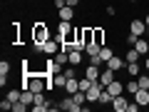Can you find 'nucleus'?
Listing matches in <instances>:
<instances>
[{"instance_id": "1", "label": "nucleus", "mask_w": 149, "mask_h": 112, "mask_svg": "<svg viewBox=\"0 0 149 112\" xmlns=\"http://www.w3.org/2000/svg\"><path fill=\"white\" fill-rule=\"evenodd\" d=\"M35 50L47 52V55H57V52H60V40H45V43L35 45Z\"/></svg>"}, {"instance_id": "2", "label": "nucleus", "mask_w": 149, "mask_h": 112, "mask_svg": "<svg viewBox=\"0 0 149 112\" xmlns=\"http://www.w3.org/2000/svg\"><path fill=\"white\" fill-rule=\"evenodd\" d=\"M57 110H62V112H82V105H77L74 97L70 95V97H65V100L57 105Z\"/></svg>"}, {"instance_id": "3", "label": "nucleus", "mask_w": 149, "mask_h": 112, "mask_svg": "<svg viewBox=\"0 0 149 112\" xmlns=\"http://www.w3.org/2000/svg\"><path fill=\"white\" fill-rule=\"evenodd\" d=\"M32 40H35V45H40V43H45V40H50V30H47L45 25H40V22H37L35 30H32Z\"/></svg>"}, {"instance_id": "4", "label": "nucleus", "mask_w": 149, "mask_h": 112, "mask_svg": "<svg viewBox=\"0 0 149 112\" xmlns=\"http://www.w3.org/2000/svg\"><path fill=\"white\" fill-rule=\"evenodd\" d=\"M129 32H134V35H139V37H142L144 32H147V22H144V20H139V18H137V20H132V22H129Z\"/></svg>"}, {"instance_id": "5", "label": "nucleus", "mask_w": 149, "mask_h": 112, "mask_svg": "<svg viewBox=\"0 0 149 112\" xmlns=\"http://www.w3.org/2000/svg\"><path fill=\"white\" fill-rule=\"evenodd\" d=\"M107 90L112 92V97H117V95H124V90H127V87H124V82H119V80H112L109 85H107Z\"/></svg>"}, {"instance_id": "6", "label": "nucleus", "mask_w": 149, "mask_h": 112, "mask_svg": "<svg viewBox=\"0 0 149 112\" xmlns=\"http://www.w3.org/2000/svg\"><path fill=\"white\" fill-rule=\"evenodd\" d=\"M112 80H117V77H114V70H112V67H104V70L100 72V82H102V87H107Z\"/></svg>"}, {"instance_id": "7", "label": "nucleus", "mask_w": 149, "mask_h": 112, "mask_svg": "<svg viewBox=\"0 0 149 112\" xmlns=\"http://www.w3.org/2000/svg\"><path fill=\"white\" fill-rule=\"evenodd\" d=\"M127 105H129V102H127V97H124V95H117L114 100H112V107H114L117 112H127Z\"/></svg>"}, {"instance_id": "8", "label": "nucleus", "mask_w": 149, "mask_h": 112, "mask_svg": "<svg viewBox=\"0 0 149 112\" xmlns=\"http://www.w3.org/2000/svg\"><path fill=\"white\" fill-rule=\"evenodd\" d=\"M132 48H137V52H139V55H149V43L144 40V35H142V37H137V43H134Z\"/></svg>"}, {"instance_id": "9", "label": "nucleus", "mask_w": 149, "mask_h": 112, "mask_svg": "<svg viewBox=\"0 0 149 112\" xmlns=\"http://www.w3.org/2000/svg\"><path fill=\"white\" fill-rule=\"evenodd\" d=\"M77 90H80V80H77V77H67V85H65V92H67V95H74Z\"/></svg>"}, {"instance_id": "10", "label": "nucleus", "mask_w": 149, "mask_h": 112, "mask_svg": "<svg viewBox=\"0 0 149 112\" xmlns=\"http://www.w3.org/2000/svg\"><path fill=\"white\" fill-rule=\"evenodd\" d=\"M67 60H70V65H82V50H70L67 52Z\"/></svg>"}, {"instance_id": "11", "label": "nucleus", "mask_w": 149, "mask_h": 112, "mask_svg": "<svg viewBox=\"0 0 149 112\" xmlns=\"http://www.w3.org/2000/svg\"><path fill=\"white\" fill-rule=\"evenodd\" d=\"M107 67H112L114 72H119V70H124V60L119 57V55H114V57H112L109 62H107Z\"/></svg>"}, {"instance_id": "12", "label": "nucleus", "mask_w": 149, "mask_h": 112, "mask_svg": "<svg viewBox=\"0 0 149 112\" xmlns=\"http://www.w3.org/2000/svg\"><path fill=\"white\" fill-rule=\"evenodd\" d=\"M57 15H60V20H72V18H74V8L65 5V8H60V10H57Z\"/></svg>"}, {"instance_id": "13", "label": "nucleus", "mask_w": 149, "mask_h": 112, "mask_svg": "<svg viewBox=\"0 0 149 112\" xmlns=\"http://www.w3.org/2000/svg\"><path fill=\"white\" fill-rule=\"evenodd\" d=\"M134 100H137L142 107H144V105H149V90H142V87H139L137 95H134Z\"/></svg>"}, {"instance_id": "14", "label": "nucleus", "mask_w": 149, "mask_h": 112, "mask_svg": "<svg viewBox=\"0 0 149 112\" xmlns=\"http://www.w3.org/2000/svg\"><path fill=\"white\" fill-rule=\"evenodd\" d=\"M92 43L104 45V30H102V27H92Z\"/></svg>"}, {"instance_id": "15", "label": "nucleus", "mask_w": 149, "mask_h": 112, "mask_svg": "<svg viewBox=\"0 0 149 112\" xmlns=\"http://www.w3.org/2000/svg\"><path fill=\"white\" fill-rule=\"evenodd\" d=\"M100 72H102V67H97V65H87V70H85V75L90 80H100Z\"/></svg>"}, {"instance_id": "16", "label": "nucleus", "mask_w": 149, "mask_h": 112, "mask_svg": "<svg viewBox=\"0 0 149 112\" xmlns=\"http://www.w3.org/2000/svg\"><path fill=\"white\" fill-rule=\"evenodd\" d=\"M65 85H67V75H65V72L52 75V87H65Z\"/></svg>"}, {"instance_id": "17", "label": "nucleus", "mask_w": 149, "mask_h": 112, "mask_svg": "<svg viewBox=\"0 0 149 112\" xmlns=\"http://www.w3.org/2000/svg\"><path fill=\"white\" fill-rule=\"evenodd\" d=\"M100 57L104 60V65L109 62L112 57H114V52H112V48H109V45H102V50H100Z\"/></svg>"}, {"instance_id": "18", "label": "nucleus", "mask_w": 149, "mask_h": 112, "mask_svg": "<svg viewBox=\"0 0 149 112\" xmlns=\"http://www.w3.org/2000/svg\"><path fill=\"white\" fill-rule=\"evenodd\" d=\"M112 100H114V97H112V92L104 87V90L100 92V100H97V102H100V105H112Z\"/></svg>"}, {"instance_id": "19", "label": "nucleus", "mask_w": 149, "mask_h": 112, "mask_svg": "<svg viewBox=\"0 0 149 112\" xmlns=\"http://www.w3.org/2000/svg\"><path fill=\"white\" fill-rule=\"evenodd\" d=\"M55 62H57L60 67L65 70V65H70V60H67V52H65V50H60V52L55 55Z\"/></svg>"}, {"instance_id": "20", "label": "nucleus", "mask_w": 149, "mask_h": 112, "mask_svg": "<svg viewBox=\"0 0 149 112\" xmlns=\"http://www.w3.org/2000/svg\"><path fill=\"white\" fill-rule=\"evenodd\" d=\"M45 65H47V75H50V77H52V75H57V72H62V67H60L55 60H47Z\"/></svg>"}, {"instance_id": "21", "label": "nucleus", "mask_w": 149, "mask_h": 112, "mask_svg": "<svg viewBox=\"0 0 149 112\" xmlns=\"http://www.w3.org/2000/svg\"><path fill=\"white\" fill-rule=\"evenodd\" d=\"M127 72L132 75V77H139V75H142V67H139L137 62H127Z\"/></svg>"}, {"instance_id": "22", "label": "nucleus", "mask_w": 149, "mask_h": 112, "mask_svg": "<svg viewBox=\"0 0 149 112\" xmlns=\"http://www.w3.org/2000/svg\"><path fill=\"white\" fill-rule=\"evenodd\" d=\"M124 57H127V62H137V60L142 57V55L137 52V48H129V50H127V55H124Z\"/></svg>"}, {"instance_id": "23", "label": "nucleus", "mask_w": 149, "mask_h": 112, "mask_svg": "<svg viewBox=\"0 0 149 112\" xmlns=\"http://www.w3.org/2000/svg\"><path fill=\"white\" fill-rule=\"evenodd\" d=\"M95 82H97V80H90V77H87V75H85V77H82V80H80V90H82V92H87V90H90L92 85H95Z\"/></svg>"}, {"instance_id": "24", "label": "nucleus", "mask_w": 149, "mask_h": 112, "mask_svg": "<svg viewBox=\"0 0 149 112\" xmlns=\"http://www.w3.org/2000/svg\"><path fill=\"white\" fill-rule=\"evenodd\" d=\"M100 50H102V45H97V43H90V45L85 48V52L92 57V55H100Z\"/></svg>"}, {"instance_id": "25", "label": "nucleus", "mask_w": 149, "mask_h": 112, "mask_svg": "<svg viewBox=\"0 0 149 112\" xmlns=\"http://www.w3.org/2000/svg\"><path fill=\"white\" fill-rule=\"evenodd\" d=\"M5 97H8V100L13 102V105H15V102H17V100L22 97V92H20V90H8V95H5Z\"/></svg>"}, {"instance_id": "26", "label": "nucleus", "mask_w": 149, "mask_h": 112, "mask_svg": "<svg viewBox=\"0 0 149 112\" xmlns=\"http://www.w3.org/2000/svg\"><path fill=\"white\" fill-rule=\"evenodd\" d=\"M124 87H127V92H129V95H137V90H139V82H137V80H129Z\"/></svg>"}, {"instance_id": "27", "label": "nucleus", "mask_w": 149, "mask_h": 112, "mask_svg": "<svg viewBox=\"0 0 149 112\" xmlns=\"http://www.w3.org/2000/svg\"><path fill=\"white\" fill-rule=\"evenodd\" d=\"M72 97H74V102H77V105H85V102H87V95H85L82 90H77Z\"/></svg>"}, {"instance_id": "28", "label": "nucleus", "mask_w": 149, "mask_h": 112, "mask_svg": "<svg viewBox=\"0 0 149 112\" xmlns=\"http://www.w3.org/2000/svg\"><path fill=\"white\" fill-rule=\"evenodd\" d=\"M137 82H139V87H142V90H149V75H139Z\"/></svg>"}, {"instance_id": "29", "label": "nucleus", "mask_w": 149, "mask_h": 112, "mask_svg": "<svg viewBox=\"0 0 149 112\" xmlns=\"http://www.w3.org/2000/svg\"><path fill=\"white\" fill-rule=\"evenodd\" d=\"M8 72H10V62L3 60V62H0V75H5V77H8Z\"/></svg>"}, {"instance_id": "30", "label": "nucleus", "mask_w": 149, "mask_h": 112, "mask_svg": "<svg viewBox=\"0 0 149 112\" xmlns=\"http://www.w3.org/2000/svg\"><path fill=\"white\" fill-rule=\"evenodd\" d=\"M90 65H97V67H102V65H104V60H102L100 55H92V57H90Z\"/></svg>"}, {"instance_id": "31", "label": "nucleus", "mask_w": 149, "mask_h": 112, "mask_svg": "<svg viewBox=\"0 0 149 112\" xmlns=\"http://www.w3.org/2000/svg\"><path fill=\"white\" fill-rule=\"evenodd\" d=\"M13 110H15V112H25V110H27V105H25L22 100H17L15 105H13Z\"/></svg>"}, {"instance_id": "32", "label": "nucleus", "mask_w": 149, "mask_h": 112, "mask_svg": "<svg viewBox=\"0 0 149 112\" xmlns=\"http://www.w3.org/2000/svg\"><path fill=\"white\" fill-rule=\"evenodd\" d=\"M0 110H3V112H8V110H13V102H10V100H8V97H5V100L0 102Z\"/></svg>"}, {"instance_id": "33", "label": "nucleus", "mask_w": 149, "mask_h": 112, "mask_svg": "<svg viewBox=\"0 0 149 112\" xmlns=\"http://www.w3.org/2000/svg\"><path fill=\"white\" fill-rule=\"evenodd\" d=\"M137 37H139V35H134V32H129V35L124 37V40H127V45H134V43H137Z\"/></svg>"}, {"instance_id": "34", "label": "nucleus", "mask_w": 149, "mask_h": 112, "mask_svg": "<svg viewBox=\"0 0 149 112\" xmlns=\"http://www.w3.org/2000/svg\"><path fill=\"white\" fill-rule=\"evenodd\" d=\"M67 5H70V8H74V5H80V0H67Z\"/></svg>"}, {"instance_id": "35", "label": "nucleus", "mask_w": 149, "mask_h": 112, "mask_svg": "<svg viewBox=\"0 0 149 112\" xmlns=\"http://www.w3.org/2000/svg\"><path fill=\"white\" fill-rule=\"evenodd\" d=\"M144 67H147V70H149V55H147V60H144Z\"/></svg>"}, {"instance_id": "36", "label": "nucleus", "mask_w": 149, "mask_h": 112, "mask_svg": "<svg viewBox=\"0 0 149 112\" xmlns=\"http://www.w3.org/2000/svg\"><path fill=\"white\" fill-rule=\"evenodd\" d=\"M144 22H147V30H149V15H147V18H144Z\"/></svg>"}, {"instance_id": "37", "label": "nucleus", "mask_w": 149, "mask_h": 112, "mask_svg": "<svg viewBox=\"0 0 149 112\" xmlns=\"http://www.w3.org/2000/svg\"><path fill=\"white\" fill-rule=\"evenodd\" d=\"M129 3H137V0H129Z\"/></svg>"}]
</instances>
